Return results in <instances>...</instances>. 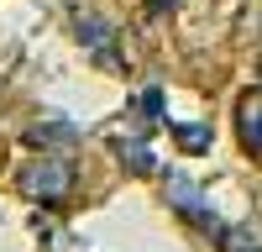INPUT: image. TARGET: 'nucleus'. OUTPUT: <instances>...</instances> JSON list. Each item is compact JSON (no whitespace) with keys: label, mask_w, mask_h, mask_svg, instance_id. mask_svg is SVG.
I'll list each match as a JSON object with an SVG mask.
<instances>
[{"label":"nucleus","mask_w":262,"mask_h":252,"mask_svg":"<svg viewBox=\"0 0 262 252\" xmlns=\"http://www.w3.org/2000/svg\"><path fill=\"white\" fill-rule=\"evenodd\" d=\"M69 189H74V163L63 153H42V158H32L21 168V195H32L42 205H58Z\"/></svg>","instance_id":"1"},{"label":"nucleus","mask_w":262,"mask_h":252,"mask_svg":"<svg viewBox=\"0 0 262 252\" xmlns=\"http://www.w3.org/2000/svg\"><path fill=\"white\" fill-rule=\"evenodd\" d=\"M236 126H242L247 153H252V158H262V90H252L242 105H236Z\"/></svg>","instance_id":"2"},{"label":"nucleus","mask_w":262,"mask_h":252,"mask_svg":"<svg viewBox=\"0 0 262 252\" xmlns=\"http://www.w3.org/2000/svg\"><path fill=\"white\" fill-rule=\"evenodd\" d=\"M173 6H179V0H152V11H173Z\"/></svg>","instance_id":"3"}]
</instances>
